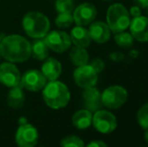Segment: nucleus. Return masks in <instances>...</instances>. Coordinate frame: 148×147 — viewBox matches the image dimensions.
Wrapping results in <instances>:
<instances>
[{
    "label": "nucleus",
    "mask_w": 148,
    "mask_h": 147,
    "mask_svg": "<svg viewBox=\"0 0 148 147\" xmlns=\"http://www.w3.org/2000/svg\"><path fill=\"white\" fill-rule=\"evenodd\" d=\"M0 55L10 63H23L31 55V44L23 36L12 34L0 41Z\"/></svg>",
    "instance_id": "nucleus-1"
},
{
    "label": "nucleus",
    "mask_w": 148,
    "mask_h": 147,
    "mask_svg": "<svg viewBox=\"0 0 148 147\" xmlns=\"http://www.w3.org/2000/svg\"><path fill=\"white\" fill-rule=\"evenodd\" d=\"M42 97L45 104L51 109L59 110L69 104L71 100V93L68 87L62 82L55 80L49 81L43 87Z\"/></svg>",
    "instance_id": "nucleus-2"
},
{
    "label": "nucleus",
    "mask_w": 148,
    "mask_h": 147,
    "mask_svg": "<svg viewBox=\"0 0 148 147\" xmlns=\"http://www.w3.org/2000/svg\"><path fill=\"white\" fill-rule=\"evenodd\" d=\"M23 30L32 38H42L49 34L51 23L45 14L38 11H30L22 19Z\"/></svg>",
    "instance_id": "nucleus-3"
},
{
    "label": "nucleus",
    "mask_w": 148,
    "mask_h": 147,
    "mask_svg": "<svg viewBox=\"0 0 148 147\" xmlns=\"http://www.w3.org/2000/svg\"><path fill=\"white\" fill-rule=\"evenodd\" d=\"M106 20L110 30L114 34L125 31L130 24V14L127 8L121 3H114L109 6Z\"/></svg>",
    "instance_id": "nucleus-4"
},
{
    "label": "nucleus",
    "mask_w": 148,
    "mask_h": 147,
    "mask_svg": "<svg viewBox=\"0 0 148 147\" xmlns=\"http://www.w3.org/2000/svg\"><path fill=\"white\" fill-rule=\"evenodd\" d=\"M103 106L110 110L119 109L127 102L128 92L122 86L114 85L106 88L101 94Z\"/></svg>",
    "instance_id": "nucleus-5"
},
{
    "label": "nucleus",
    "mask_w": 148,
    "mask_h": 147,
    "mask_svg": "<svg viewBox=\"0 0 148 147\" xmlns=\"http://www.w3.org/2000/svg\"><path fill=\"white\" fill-rule=\"evenodd\" d=\"M92 124L99 133L110 134L117 128V118L108 110H100L94 112Z\"/></svg>",
    "instance_id": "nucleus-6"
},
{
    "label": "nucleus",
    "mask_w": 148,
    "mask_h": 147,
    "mask_svg": "<svg viewBox=\"0 0 148 147\" xmlns=\"http://www.w3.org/2000/svg\"><path fill=\"white\" fill-rule=\"evenodd\" d=\"M45 41L49 49L58 53H64L71 47L72 40L66 32L53 30L45 36Z\"/></svg>",
    "instance_id": "nucleus-7"
},
{
    "label": "nucleus",
    "mask_w": 148,
    "mask_h": 147,
    "mask_svg": "<svg viewBox=\"0 0 148 147\" xmlns=\"http://www.w3.org/2000/svg\"><path fill=\"white\" fill-rule=\"evenodd\" d=\"M74 81L77 86L83 89L95 87L98 83V73L91 65L80 66L74 71Z\"/></svg>",
    "instance_id": "nucleus-8"
},
{
    "label": "nucleus",
    "mask_w": 148,
    "mask_h": 147,
    "mask_svg": "<svg viewBox=\"0 0 148 147\" xmlns=\"http://www.w3.org/2000/svg\"><path fill=\"white\" fill-rule=\"evenodd\" d=\"M38 132L36 128L27 123L21 124L16 131L15 142L20 147H33L37 144Z\"/></svg>",
    "instance_id": "nucleus-9"
},
{
    "label": "nucleus",
    "mask_w": 148,
    "mask_h": 147,
    "mask_svg": "<svg viewBox=\"0 0 148 147\" xmlns=\"http://www.w3.org/2000/svg\"><path fill=\"white\" fill-rule=\"evenodd\" d=\"M47 78L40 71L30 70L21 77L20 86L31 92H38L43 89L47 84Z\"/></svg>",
    "instance_id": "nucleus-10"
},
{
    "label": "nucleus",
    "mask_w": 148,
    "mask_h": 147,
    "mask_svg": "<svg viewBox=\"0 0 148 147\" xmlns=\"http://www.w3.org/2000/svg\"><path fill=\"white\" fill-rule=\"evenodd\" d=\"M74 21L77 25L86 26L91 24L97 17V9L96 6L92 3H82L74 10Z\"/></svg>",
    "instance_id": "nucleus-11"
},
{
    "label": "nucleus",
    "mask_w": 148,
    "mask_h": 147,
    "mask_svg": "<svg viewBox=\"0 0 148 147\" xmlns=\"http://www.w3.org/2000/svg\"><path fill=\"white\" fill-rule=\"evenodd\" d=\"M21 76L18 69L9 62L0 65V83L4 86L13 88L20 85Z\"/></svg>",
    "instance_id": "nucleus-12"
},
{
    "label": "nucleus",
    "mask_w": 148,
    "mask_h": 147,
    "mask_svg": "<svg viewBox=\"0 0 148 147\" xmlns=\"http://www.w3.org/2000/svg\"><path fill=\"white\" fill-rule=\"evenodd\" d=\"M130 34L133 38L140 42L148 41V17L146 16H137L133 17L129 24Z\"/></svg>",
    "instance_id": "nucleus-13"
},
{
    "label": "nucleus",
    "mask_w": 148,
    "mask_h": 147,
    "mask_svg": "<svg viewBox=\"0 0 148 147\" xmlns=\"http://www.w3.org/2000/svg\"><path fill=\"white\" fill-rule=\"evenodd\" d=\"M82 98L85 109L91 112H96L102 109L103 107L101 92L96 87H90V88L84 89L82 93Z\"/></svg>",
    "instance_id": "nucleus-14"
},
{
    "label": "nucleus",
    "mask_w": 148,
    "mask_h": 147,
    "mask_svg": "<svg viewBox=\"0 0 148 147\" xmlns=\"http://www.w3.org/2000/svg\"><path fill=\"white\" fill-rule=\"evenodd\" d=\"M88 30L92 40L99 44L106 43L111 37V30L109 26L103 21H95L91 23Z\"/></svg>",
    "instance_id": "nucleus-15"
},
{
    "label": "nucleus",
    "mask_w": 148,
    "mask_h": 147,
    "mask_svg": "<svg viewBox=\"0 0 148 147\" xmlns=\"http://www.w3.org/2000/svg\"><path fill=\"white\" fill-rule=\"evenodd\" d=\"M41 73L45 75L47 81L58 80L62 74V64L55 57H47L41 67Z\"/></svg>",
    "instance_id": "nucleus-16"
},
{
    "label": "nucleus",
    "mask_w": 148,
    "mask_h": 147,
    "mask_svg": "<svg viewBox=\"0 0 148 147\" xmlns=\"http://www.w3.org/2000/svg\"><path fill=\"white\" fill-rule=\"evenodd\" d=\"M70 37L72 43H74L76 46L85 47V49L89 46L92 41L89 30L86 29L84 26L80 25H77L76 27L73 28L72 31H71Z\"/></svg>",
    "instance_id": "nucleus-17"
},
{
    "label": "nucleus",
    "mask_w": 148,
    "mask_h": 147,
    "mask_svg": "<svg viewBox=\"0 0 148 147\" xmlns=\"http://www.w3.org/2000/svg\"><path fill=\"white\" fill-rule=\"evenodd\" d=\"M92 119H93V114L91 111L87 110V109H82V110L77 111L76 113L73 115L72 122L73 125L77 128V129H87L92 125Z\"/></svg>",
    "instance_id": "nucleus-18"
},
{
    "label": "nucleus",
    "mask_w": 148,
    "mask_h": 147,
    "mask_svg": "<svg viewBox=\"0 0 148 147\" xmlns=\"http://www.w3.org/2000/svg\"><path fill=\"white\" fill-rule=\"evenodd\" d=\"M25 103V95H24L20 85L13 87L7 95V104L13 109H20Z\"/></svg>",
    "instance_id": "nucleus-19"
},
{
    "label": "nucleus",
    "mask_w": 148,
    "mask_h": 147,
    "mask_svg": "<svg viewBox=\"0 0 148 147\" xmlns=\"http://www.w3.org/2000/svg\"><path fill=\"white\" fill-rule=\"evenodd\" d=\"M49 46L45 43V39L36 38L31 44V55L37 61H45L49 57Z\"/></svg>",
    "instance_id": "nucleus-20"
},
{
    "label": "nucleus",
    "mask_w": 148,
    "mask_h": 147,
    "mask_svg": "<svg viewBox=\"0 0 148 147\" xmlns=\"http://www.w3.org/2000/svg\"><path fill=\"white\" fill-rule=\"evenodd\" d=\"M70 59L72 63L77 67L87 65L89 63V53L85 47L75 45L70 51Z\"/></svg>",
    "instance_id": "nucleus-21"
},
{
    "label": "nucleus",
    "mask_w": 148,
    "mask_h": 147,
    "mask_svg": "<svg viewBox=\"0 0 148 147\" xmlns=\"http://www.w3.org/2000/svg\"><path fill=\"white\" fill-rule=\"evenodd\" d=\"M114 40L115 43L118 46L122 47V49H129L133 45L134 43V38L131 36V34L125 31H121L115 34L114 36Z\"/></svg>",
    "instance_id": "nucleus-22"
},
{
    "label": "nucleus",
    "mask_w": 148,
    "mask_h": 147,
    "mask_svg": "<svg viewBox=\"0 0 148 147\" xmlns=\"http://www.w3.org/2000/svg\"><path fill=\"white\" fill-rule=\"evenodd\" d=\"M136 118L138 125L142 129L148 130V103H145L139 108V110L137 111Z\"/></svg>",
    "instance_id": "nucleus-23"
},
{
    "label": "nucleus",
    "mask_w": 148,
    "mask_h": 147,
    "mask_svg": "<svg viewBox=\"0 0 148 147\" xmlns=\"http://www.w3.org/2000/svg\"><path fill=\"white\" fill-rule=\"evenodd\" d=\"M74 22V17L72 12H60L56 18V24L60 28H68Z\"/></svg>",
    "instance_id": "nucleus-24"
},
{
    "label": "nucleus",
    "mask_w": 148,
    "mask_h": 147,
    "mask_svg": "<svg viewBox=\"0 0 148 147\" xmlns=\"http://www.w3.org/2000/svg\"><path fill=\"white\" fill-rule=\"evenodd\" d=\"M60 145L62 147H83L85 145V143L80 137L75 135H71L64 137L60 141Z\"/></svg>",
    "instance_id": "nucleus-25"
},
{
    "label": "nucleus",
    "mask_w": 148,
    "mask_h": 147,
    "mask_svg": "<svg viewBox=\"0 0 148 147\" xmlns=\"http://www.w3.org/2000/svg\"><path fill=\"white\" fill-rule=\"evenodd\" d=\"M75 8L74 0H57L56 9L59 12H72Z\"/></svg>",
    "instance_id": "nucleus-26"
},
{
    "label": "nucleus",
    "mask_w": 148,
    "mask_h": 147,
    "mask_svg": "<svg viewBox=\"0 0 148 147\" xmlns=\"http://www.w3.org/2000/svg\"><path fill=\"white\" fill-rule=\"evenodd\" d=\"M90 65L93 67V69L95 70L98 74L102 73V72L104 71V69H105V63H104V61H102L101 59H99V57L94 59L93 61L91 62Z\"/></svg>",
    "instance_id": "nucleus-27"
},
{
    "label": "nucleus",
    "mask_w": 148,
    "mask_h": 147,
    "mask_svg": "<svg viewBox=\"0 0 148 147\" xmlns=\"http://www.w3.org/2000/svg\"><path fill=\"white\" fill-rule=\"evenodd\" d=\"M109 57L111 61L115 62V63H120V62L124 61L125 55L121 53V51H112L109 55Z\"/></svg>",
    "instance_id": "nucleus-28"
},
{
    "label": "nucleus",
    "mask_w": 148,
    "mask_h": 147,
    "mask_svg": "<svg viewBox=\"0 0 148 147\" xmlns=\"http://www.w3.org/2000/svg\"><path fill=\"white\" fill-rule=\"evenodd\" d=\"M129 14H130L132 17H137V16L141 15V8L137 5H134L130 8V11H129Z\"/></svg>",
    "instance_id": "nucleus-29"
},
{
    "label": "nucleus",
    "mask_w": 148,
    "mask_h": 147,
    "mask_svg": "<svg viewBox=\"0 0 148 147\" xmlns=\"http://www.w3.org/2000/svg\"><path fill=\"white\" fill-rule=\"evenodd\" d=\"M88 147H107V144L101 140H94L87 145Z\"/></svg>",
    "instance_id": "nucleus-30"
},
{
    "label": "nucleus",
    "mask_w": 148,
    "mask_h": 147,
    "mask_svg": "<svg viewBox=\"0 0 148 147\" xmlns=\"http://www.w3.org/2000/svg\"><path fill=\"white\" fill-rule=\"evenodd\" d=\"M135 5L139 6L140 8H147L148 7V0H133Z\"/></svg>",
    "instance_id": "nucleus-31"
},
{
    "label": "nucleus",
    "mask_w": 148,
    "mask_h": 147,
    "mask_svg": "<svg viewBox=\"0 0 148 147\" xmlns=\"http://www.w3.org/2000/svg\"><path fill=\"white\" fill-rule=\"evenodd\" d=\"M129 57H132V59H137L139 57V51L138 49H131L129 51Z\"/></svg>",
    "instance_id": "nucleus-32"
},
{
    "label": "nucleus",
    "mask_w": 148,
    "mask_h": 147,
    "mask_svg": "<svg viewBox=\"0 0 148 147\" xmlns=\"http://www.w3.org/2000/svg\"><path fill=\"white\" fill-rule=\"evenodd\" d=\"M144 139L145 142L148 144V130H145V133H144Z\"/></svg>",
    "instance_id": "nucleus-33"
},
{
    "label": "nucleus",
    "mask_w": 148,
    "mask_h": 147,
    "mask_svg": "<svg viewBox=\"0 0 148 147\" xmlns=\"http://www.w3.org/2000/svg\"><path fill=\"white\" fill-rule=\"evenodd\" d=\"M1 39H2V38H1V36H0V41H1Z\"/></svg>",
    "instance_id": "nucleus-34"
},
{
    "label": "nucleus",
    "mask_w": 148,
    "mask_h": 147,
    "mask_svg": "<svg viewBox=\"0 0 148 147\" xmlns=\"http://www.w3.org/2000/svg\"><path fill=\"white\" fill-rule=\"evenodd\" d=\"M104 1H110V0H104Z\"/></svg>",
    "instance_id": "nucleus-35"
},
{
    "label": "nucleus",
    "mask_w": 148,
    "mask_h": 147,
    "mask_svg": "<svg viewBox=\"0 0 148 147\" xmlns=\"http://www.w3.org/2000/svg\"><path fill=\"white\" fill-rule=\"evenodd\" d=\"M146 9H147V14H148V7L146 8Z\"/></svg>",
    "instance_id": "nucleus-36"
}]
</instances>
